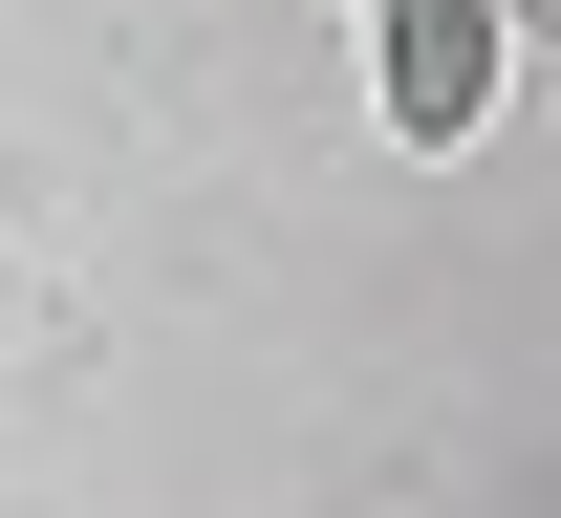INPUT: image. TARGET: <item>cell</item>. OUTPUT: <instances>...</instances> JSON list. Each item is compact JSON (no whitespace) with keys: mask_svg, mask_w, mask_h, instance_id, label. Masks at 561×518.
I'll return each mask as SVG.
<instances>
[{"mask_svg":"<svg viewBox=\"0 0 561 518\" xmlns=\"http://www.w3.org/2000/svg\"><path fill=\"white\" fill-rule=\"evenodd\" d=\"M496 0H389V130L411 151H454V130H496Z\"/></svg>","mask_w":561,"mask_h":518,"instance_id":"cell-1","label":"cell"}]
</instances>
